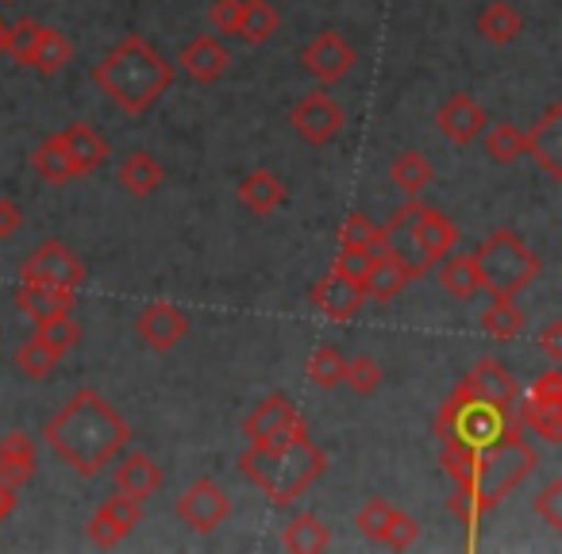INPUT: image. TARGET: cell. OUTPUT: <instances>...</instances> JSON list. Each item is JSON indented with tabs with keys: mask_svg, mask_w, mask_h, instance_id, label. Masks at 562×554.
I'll list each match as a JSON object with an SVG mask.
<instances>
[{
	"mask_svg": "<svg viewBox=\"0 0 562 554\" xmlns=\"http://www.w3.org/2000/svg\"><path fill=\"white\" fill-rule=\"evenodd\" d=\"M439 285L451 293L454 301H474L477 293V270H474V255H447L439 265Z\"/></svg>",
	"mask_w": 562,
	"mask_h": 554,
	"instance_id": "cell-33",
	"label": "cell"
},
{
	"mask_svg": "<svg viewBox=\"0 0 562 554\" xmlns=\"http://www.w3.org/2000/svg\"><path fill=\"white\" fill-rule=\"evenodd\" d=\"M239 470L273 505H293L328 474V454L313 443L308 423H297L270 443H250L239 454Z\"/></svg>",
	"mask_w": 562,
	"mask_h": 554,
	"instance_id": "cell-2",
	"label": "cell"
},
{
	"mask_svg": "<svg viewBox=\"0 0 562 554\" xmlns=\"http://www.w3.org/2000/svg\"><path fill=\"white\" fill-rule=\"evenodd\" d=\"M416 539H420V523H416V516L397 512V508H393L390 523H385V531H382V543L390 546V551H408Z\"/></svg>",
	"mask_w": 562,
	"mask_h": 554,
	"instance_id": "cell-46",
	"label": "cell"
},
{
	"mask_svg": "<svg viewBox=\"0 0 562 554\" xmlns=\"http://www.w3.org/2000/svg\"><path fill=\"white\" fill-rule=\"evenodd\" d=\"M139 523H143V500H132V497H124V493H116V497H109L93 512V520H89V539H93L97 546H104V551H112V546L124 543Z\"/></svg>",
	"mask_w": 562,
	"mask_h": 554,
	"instance_id": "cell-13",
	"label": "cell"
},
{
	"mask_svg": "<svg viewBox=\"0 0 562 554\" xmlns=\"http://www.w3.org/2000/svg\"><path fill=\"white\" fill-rule=\"evenodd\" d=\"M12 512H16V489H12V485L0 482V523L9 520Z\"/></svg>",
	"mask_w": 562,
	"mask_h": 554,
	"instance_id": "cell-53",
	"label": "cell"
},
{
	"mask_svg": "<svg viewBox=\"0 0 562 554\" xmlns=\"http://www.w3.org/2000/svg\"><path fill=\"white\" fill-rule=\"evenodd\" d=\"M539 347H543L547 359H551L554 366H559V362H562V320H551V324H547L543 336H539Z\"/></svg>",
	"mask_w": 562,
	"mask_h": 554,
	"instance_id": "cell-52",
	"label": "cell"
},
{
	"mask_svg": "<svg viewBox=\"0 0 562 554\" xmlns=\"http://www.w3.org/2000/svg\"><path fill=\"white\" fill-rule=\"evenodd\" d=\"M35 443L24 431H9L0 439V482L12 485V489H24L35 482Z\"/></svg>",
	"mask_w": 562,
	"mask_h": 554,
	"instance_id": "cell-22",
	"label": "cell"
},
{
	"mask_svg": "<svg viewBox=\"0 0 562 554\" xmlns=\"http://www.w3.org/2000/svg\"><path fill=\"white\" fill-rule=\"evenodd\" d=\"M485 124H490V116H485V109L470 93L447 97L436 112V127L454 143V147H470L474 139H482Z\"/></svg>",
	"mask_w": 562,
	"mask_h": 554,
	"instance_id": "cell-16",
	"label": "cell"
},
{
	"mask_svg": "<svg viewBox=\"0 0 562 554\" xmlns=\"http://www.w3.org/2000/svg\"><path fill=\"white\" fill-rule=\"evenodd\" d=\"M173 512H178V520L186 523V528H193L196 535H212V531L224 528V520L232 516V497H227L212 477H201V482H193L181 493Z\"/></svg>",
	"mask_w": 562,
	"mask_h": 554,
	"instance_id": "cell-9",
	"label": "cell"
},
{
	"mask_svg": "<svg viewBox=\"0 0 562 554\" xmlns=\"http://www.w3.org/2000/svg\"><path fill=\"white\" fill-rule=\"evenodd\" d=\"M459 389L467 393V397L501 408V412H513L516 397L524 393L513 370H508L505 362H497V359H477L474 366H470V374L459 382Z\"/></svg>",
	"mask_w": 562,
	"mask_h": 554,
	"instance_id": "cell-12",
	"label": "cell"
},
{
	"mask_svg": "<svg viewBox=\"0 0 562 554\" xmlns=\"http://www.w3.org/2000/svg\"><path fill=\"white\" fill-rule=\"evenodd\" d=\"M0 4H16V0H0Z\"/></svg>",
	"mask_w": 562,
	"mask_h": 554,
	"instance_id": "cell-55",
	"label": "cell"
},
{
	"mask_svg": "<svg viewBox=\"0 0 562 554\" xmlns=\"http://www.w3.org/2000/svg\"><path fill=\"white\" fill-rule=\"evenodd\" d=\"M35 331H40V336L47 339V343L55 347V351H63V354H70L74 347L81 343V324L74 320L70 313H66V316H55V320H47V324H40Z\"/></svg>",
	"mask_w": 562,
	"mask_h": 554,
	"instance_id": "cell-43",
	"label": "cell"
},
{
	"mask_svg": "<svg viewBox=\"0 0 562 554\" xmlns=\"http://www.w3.org/2000/svg\"><path fill=\"white\" fill-rule=\"evenodd\" d=\"M482 331L497 343H513L524 331V313L516 308V301H493L482 316Z\"/></svg>",
	"mask_w": 562,
	"mask_h": 554,
	"instance_id": "cell-38",
	"label": "cell"
},
{
	"mask_svg": "<svg viewBox=\"0 0 562 554\" xmlns=\"http://www.w3.org/2000/svg\"><path fill=\"white\" fill-rule=\"evenodd\" d=\"M58 143H63V150L70 155L78 178L101 170V166L109 162V155H112L109 139H104L93 124H81V120H78V124H70V127H63V132H58Z\"/></svg>",
	"mask_w": 562,
	"mask_h": 554,
	"instance_id": "cell-21",
	"label": "cell"
},
{
	"mask_svg": "<svg viewBox=\"0 0 562 554\" xmlns=\"http://www.w3.org/2000/svg\"><path fill=\"white\" fill-rule=\"evenodd\" d=\"M378 242V224L367 212H351L339 227V247H359V250H374Z\"/></svg>",
	"mask_w": 562,
	"mask_h": 554,
	"instance_id": "cell-44",
	"label": "cell"
},
{
	"mask_svg": "<svg viewBox=\"0 0 562 554\" xmlns=\"http://www.w3.org/2000/svg\"><path fill=\"white\" fill-rule=\"evenodd\" d=\"M290 124L297 127V135L305 143H313V147H328V143L344 132L347 112H344V104H339L336 97L324 93V89H316V93L301 97V101L293 104Z\"/></svg>",
	"mask_w": 562,
	"mask_h": 554,
	"instance_id": "cell-10",
	"label": "cell"
},
{
	"mask_svg": "<svg viewBox=\"0 0 562 554\" xmlns=\"http://www.w3.org/2000/svg\"><path fill=\"white\" fill-rule=\"evenodd\" d=\"M20 227H24V208H20L16 201H4V196H0V239L16 235Z\"/></svg>",
	"mask_w": 562,
	"mask_h": 554,
	"instance_id": "cell-51",
	"label": "cell"
},
{
	"mask_svg": "<svg viewBox=\"0 0 562 554\" xmlns=\"http://www.w3.org/2000/svg\"><path fill=\"white\" fill-rule=\"evenodd\" d=\"M370 258H374V250H359V247H339L336 262H331V273H339V278H355V282H362L370 270Z\"/></svg>",
	"mask_w": 562,
	"mask_h": 554,
	"instance_id": "cell-47",
	"label": "cell"
},
{
	"mask_svg": "<svg viewBox=\"0 0 562 554\" xmlns=\"http://www.w3.org/2000/svg\"><path fill=\"white\" fill-rule=\"evenodd\" d=\"M281 543H285V551L316 554L331 546V531L324 528V520L316 512H297L285 523V531H281Z\"/></svg>",
	"mask_w": 562,
	"mask_h": 554,
	"instance_id": "cell-28",
	"label": "cell"
},
{
	"mask_svg": "<svg viewBox=\"0 0 562 554\" xmlns=\"http://www.w3.org/2000/svg\"><path fill=\"white\" fill-rule=\"evenodd\" d=\"M474 270L482 293L493 301H516L543 273V262L513 227H497L474 250Z\"/></svg>",
	"mask_w": 562,
	"mask_h": 554,
	"instance_id": "cell-5",
	"label": "cell"
},
{
	"mask_svg": "<svg viewBox=\"0 0 562 554\" xmlns=\"http://www.w3.org/2000/svg\"><path fill=\"white\" fill-rule=\"evenodd\" d=\"M474 454H477V446L462 443V439H443L439 459H443V470L454 477L459 489H470V482H474Z\"/></svg>",
	"mask_w": 562,
	"mask_h": 554,
	"instance_id": "cell-41",
	"label": "cell"
},
{
	"mask_svg": "<svg viewBox=\"0 0 562 554\" xmlns=\"http://www.w3.org/2000/svg\"><path fill=\"white\" fill-rule=\"evenodd\" d=\"M40 35H43V24H35L32 16L16 20V24L4 32V50H9V58H16L20 66H32L35 47H40Z\"/></svg>",
	"mask_w": 562,
	"mask_h": 554,
	"instance_id": "cell-40",
	"label": "cell"
},
{
	"mask_svg": "<svg viewBox=\"0 0 562 554\" xmlns=\"http://www.w3.org/2000/svg\"><path fill=\"white\" fill-rule=\"evenodd\" d=\"M32 166L43 181H50V185H70V181L78 178L70 155H66L63 143H58V135H50L47 143H40V147L32 150Z\"/></svg>",
	"mask_w": 562,
	"mask_h": 554,
	"instance_id": "cell-34",
	"label": "cell"
},
{
	"mask_svg": "<svg viewBox=\"0 0 562 554\" xmlns=\"http://www.w3.org/2000/svg\"><path fill=\"white\" fill-rule=\"evenodd\" d=\"M420 208H424V204L413 196L405 208H397L382 227H378V242H374V255L393 258V262H397L401 270L408 273V282H416V278L431 273V265H436L428 258V250L420 247V235H416V219H420Z\"/></svg>",
	"mask_w": 562,
	"mask_h": 554,
	"instance_id": "cell-7",
	"label": "cell"
},
{
	"mask_svg": "<svg viewBox=\"0 0 562 554\" xmlns=\"http://www.w3.org/2000/svg\"><path fill=\"white\" fill-rule=\"evenodd\" d=\"M70 58H74L70 39H66V35L58 32V27H43L40 47H35V63H32V70H40L43 78H55V74H63L66 66H70Z\"/></svg>",
	"mask_w": 562,
	"mask_h": 554,
	"instance_id": "cell-36",
	"label": "cell"
},
{
	"mask_svg": "<svg viewBox=\"0 0 562 554\" xmlns=\"http://www.w3.org/2000/svg\"><path fill=\"white\" fill-rule=\"evenodd\" d=\"M239 9L243 0H212L209 4V24L216 35H235L239 32Z\"/></svg>",
	"mask_w": 562,
	"mask_h": 554,
	"instance_id": "cell-48",
	"label": "cell"
},
{
	"mask_svg": "<svg viewBox=\"0 0 562 554\" xmlns=\"http://www.w3.org/2000/svg\"><path fill=\"white\" fill-rule=\"evenodd\" d=\"M344 382L351 385V389L359 393V397H370V393L382 389L385 374H382V366H378V359H370V354H359V359L347 362Z\"/></svg>",
	"mask_w": 562,
	"mask_h": 554,
	"instance_id": "cell-42",
	"label": "cell"
},
{
	"mask_svg": "<svg viewBox=\"0 0 562 554\" xmlns=\"http://www.w3.org/2000/svg\"><path fill=\"white\" fill-rule=\"evenodd\" d=\"M344 370H347V359L339 354V347L324 343L313 351V359H308V382L316 385V389H336V385H344Z\"/></svg>",
	"mask_w": 562,
	"mask_h": 554,
	"instance_id": "cell-39",
	"label": "cell"
},
{
	"mask_svg": "<svg viewBox=\"0 0 562 554\" xmlns=\"http://www.w3.org/2000/svg\"><path fill=\"white\" fill-rule=\"evenodd\" d=\"M301 66H305L321 86H339V81L351 78V70L359 66V50H355L339 32H321L305 47Z\"/></svg>",
	"mask_w": 562,
	"mask_h": 554,
	"instance_id": "cell-11",
	"label": "cell"
},
{
	"mask_svg": "<svg viewBox=\"0 0 562 554\" xmlns=\"http://www.w3.org/2000/svg\"><path fill=\"white\" fill-rule=\"evenodd\" d=\"M135 331H139V339L150 347V351H173V347L181 343V339L189 336V316L181 313L178 305H170V301H155V305H147L139 313V320H135Z\"/></svg>",
	"mask_w": 562,
	"mask_h": 554,
	"instance_id": "cell-15",
	"label": "cell"
},
{
	"mask_svg": "<svg viewBox=\"0 0 562 554\" xmlns=\"http://www.w3.org/2000/svg\"><path fill=\"white\" fill-rule=\"evenodd\" d=\"M531 400H562V374L559 370H547L543 377H536L528 389Z\"/></svg>",
	"mask_w": 562,
	"mask_h": 554,
	"instance_id": "cell-50",
	"label": "cell"
},
{
	"mask_svg": "<svg viewBox=\"0 0 562 554\" xmlns=\"http://www.w3.org/2000/svg\"><path fill=\"white\" fill-rule=\"evenodd\" d=\"M297 423H305L297 405L285 393H270V397H262L250 408V416L243 420V436H247V443H270V439L293 431Z\"/></svg>",
	"mask_w": 562,
	"mask_h": 554,
	"instance_id": "cell-14",
	"label": "cell"
},
{
	"mask_svg": "<svg viewBox=\"0 0 562 554\" xmlns=\"http://www.w3.org/2000/svg\"><path fill=\"white\" fill-rule=\"evenodd\" d=\"M393 516V505L385 497H370L367 505L359 508V516H355V528L362 531L367 539H374V543H382V531L385 523H390Z\"/></svg>",
	"mask_w": 562,
	"mask_h": 554,
	"instance_id": "cell-45",
	"label": "cell"
},
{
	"mask_svg": "<svg viewBox=\"0 0 562 554\" xmlns=\"http://www.w3.org/2000/svg\"><path fill=\"white\" fill-rule=\"evenodd\" d=\"M431 428H436L439 443H443V439H462V443H470V446H485L505 428H520V423H516V412H501V408H493V405H485V400H474L462 389H454L451 397L439 405V416Z\"/></svg>",
	"mask_w": 562,
	"mask_h": 554,
	"instance_id": "cell-6",
	"label": "cell"
},
{
	"mask_svg": "<svg viewBox=\"0 0 562 554\" xmlns=\"http://www.w3.org/2000/svg\"><path fill=\"white\" fill-rule=\"evenodd\" d=\"M281 27V16L278 9H273L270 0H243L239 9V39L250 43V47H262V43H270L273 35H278Z\"/></svg>",
	"mask_w": 562,
	"mask_h": 554,
	"instance_id": "cell-29",
	"label": "cell"
},
{
	"mask_svg": "<svg viewBox=\"0 0 562 554\" xmlns=\"http://www.w3.org/2000/svg\"><path fill=\"white\" fill-rule=\"evenodd\" d=\"M112 482H116V493L132 500H150L158 489H162V466L150 459L147 451H120L116 454V470H112Z\"/></svg>",
	"mask_w": 562,
	"mask_h": 554,
	"instance_id": "cell-17",
	"label": "cell"
},
{
	"mask_svg": "<svg viewBox=\"0 0 562 554\" xmlns=\"http://www.w3.org/2000/svg\"><path fill=\"white\" fill-rule=\"evenodd\" d=\"M43 439L74 474L89 482L101 477V470L112 466L116 454L132 443V423L116 412V405L86 385L50 416Z\"/></svg>",
	"mask_w": 562,
	"mask_h": 554,
	"instance_id": "cell-1",
	"label": "cell"
},
{
	"mask_svg": "<svg viewBox=\"0 0 562 554\" xmlns=\"http://www.w3.org/2000/svg\"><path fill=\"white\" fill-rule=\"evenodd\" d=\"M524 155L536 158L551 181H562V104H551L531 135H524Z\"/></svg>",
	"mask_w": 562,
	"mask_h": 554,
	"instance_id": "cell-20",
	"label": "cell"
},
{
	"mask_svg": "<svg viewBox=\"0 0 562 554\" xmlns=\"http://www.w3.org/2000/svg\"><path fill=\"white\" fill-rule=\"evenodd\" d=\"M285 181L278 178V173L270 170H255L247 173V178L239 181V201L247 212H255V216H273V212L285 204Z\"/></svg>",
	"mask_w": 562,
	"mask_h": 554,
	"instance_id": "cell-24",
	"label": "cell"
},
{
	"mask_svg": "<svg viewBox=\"0 0 562 554\" xmlns=\"http://www.w3.org/2000/svg\"><path fill=\"white\" fill-rule=\"evenodd\" d=\"M313 305H316V313H324L328 320L347 324L362 313V305H367V290H362V282H355V278L328 273L324 282L313 285Z\"/></svg>",
	"mask_w": 562,
	"mask_h": 554,
	"instance_id": "cell-18",
	"label": "cell"
},
{
	"mask_svg": "<svg viewBox=\"0 0 562 554\" xmlns=\"http://www.w3.org/2000/svg\"><path fill=\"white\" fill-rule=\"evenodd\" d=\"M178 66L189 81H196V86H216V81L227 74V66H232V55H227V47L216 39V35H196L193 43L181 47Z\"/></svg>",
	"mask_w": 562,
	"mask_h": 554,
	"instance_id": "cell-19",
	"label": "cell"
},
{
	"mask_svg": "<svg viewBox=\"0 0 562 554\" xmlns=\"http://www.w3.org/2000/svg\"><path fill=\"white\" fill-rule=\"evenodd\" d=\"M4 32H9V24L0 20V55H4Z\"/></svg>",
	"mask_w": 562,
	"mask_h": 554,
	"instance_id": "cell-54",
	"label": "cell"
},
{
	"mask_svg": "<svg viewBox=\"0 0 562 554\" xmlns=\"http://www.w3.org/2000/svg\"><path fill=\"white\" fill-rule=\"evenodd\" d=\"M20 282H32V285H50V290H66V293H78L81 285L89 282V270L63 239H47L24 258L20 265Z\"/></svg>",
	"mask_w": 562,
	"mask_h": 554,
	"instance_id": "cell-8",
	"label": "cell"
},
{
	"mask_svg": "<svg viewBox=\"0 0 562 554\" xmlns=\"http://www.w3.org/2000/svg\"><path fill=\"white\" fill-rule=\"evenodd\" d=\"M416 235H420V247L428 250L431 262H439V258H447L454 247H459V227H454V219L443 216L439 208H420Z\"/></svg>",
	"mask_w": 562,
	"mask_h": 554,
	"instance_id": "cell-26",
	"label": "cell"
},
{
	"mask_svg": "<svg viewBox=\"0 0 562 554\" xmlns=\"http://www.w3.org/2000/svg\"><path fill=\"white\" fill-rule=\"evenodd\" d=\"M16 308L27 316V320L40 328V324L55 320V316L74 313V293L66 290H50V285H32V282H20L16 290Z\"/></svg>",
	"mask_w": 562,
	"mask_h": 554,
	"instance_id": "cell-23",
	"label": "cell"
},
{
	"mask_svg": "<svg viewBox=\"0 0 562 554\" xmlns=\"http://www.w3.org/2000/svg\"><path fill=\"white\" fill-rule=\"evenodd\" d=\"M539 466L536 446L524 439L520 428H505L497 439H490L485 446H477L474 454V482H470L467 493H474L477 508L482 512H493L531 470Z\"/></svg>",
	"mask_w": 562,
	"mask_h": 554,
	"instance_id": "cell-4",
	"label": "cell"
},
{
	"mask_svg": "<svg viewBox=\"0 0 562 554\" xmlns=\"http://www.w3.org/2000/svg\"><path fill=\"white\" fill-rule=\"evenodd\" d=\"M520 32H524V16L516 12V4H508V0H490V4L477 12V35L497 43V47L513 43Z\"/></svg>",
	"mask_w": 562,
	"mask_h": 554,
	"instance_id": "cell-27",
	"label": "cell"
},
{
	"mask_svg": "<svg viewBox=\"0 0 562 554\" xmlns=\"http://www.w3.org/2000/svg\"><path fill=\"white\" fill-rule=\"evenodd\" d=\"M431 162L420 155V150H405V155H397L393 158V166H390V181H393V189H401V193L413 201V196H420L424 189L431 185Z\"/></svg>",
	"mask_w": 562,
	"mask_h": 554,
	"instance_id": "cell-31",
	"label": "cell"
},
{
	"mask_svg": "<svg viewBox=\"0 0 562 554\" xmlns=\"http://www.w3.org/2000/svg\"><path fill=\"white\" fill-rule=\"evenodd\" d=\"M485 155L501 166H513L516 158H524V132L513 120H501V124H485Z\"/></svg>",
	"mask_w": 562,
	"mask_h": 554,
	"instance_id": "cell-37",
	"label": "cell"
},
{
	"mask_svg": "<svg viewBox=\"0 0 562 554\" xmlns=\"http://www.w3.org/2000/svg\"><path fill=\"white\" fill-rule=\"evenodd\" d=\"M536 516H543L551 528H562V477L543 485V493L536 497Z\"/></svg>",
	"mask_w": 562,
	"mask_h": 554,
	"instance_id": "cell-49",
	"label": "cell"
},
{
	"mask_svg": "<svg viewBox=\"0 0 562 554\" xmlns=\"http://www.w3.org/2000/svg\"><path fill=\"white\" fill-rule=\"evenodd\" d=\"M408 285V273L401 270L393 258H385V255H374L370 258V270H367V278H362V290H367V301H393V297H401V290Z\"/></svg>",
	"mask_w": 562,
	"mask_h": 554,
	"instance_id": "cell-30",
	"label": "cell"
},
{
	"mask_svg": "<svg viewBox=\"0 0 562 554\" xmlns=\"http://www.w3.org/2000/svg\"><path fill=\"white\" fill-rule=\"evenodd\" d=\"M173 63H166L162 50L150 47L143 35H124L109 55L101 58V66H93V81L104 97H112L116 109H124L127 116H143L150 112L162 93H170Z\"/></svg>",
	"mask_w": 562,
	"mask_h": 554,
	"instance_id": "cell-3",
	"label": "cell"
},
{
	"mask_svg": "<svg viewBox=\"0 0 562 554\" xmlns=\"http://www.w3.org/2000/svg\"><path fill=\"white\" fill-rule=\"evenodd\" d=\"M58 362H63V351H55V347H50L47 339L40 336V331H35L27 343H20V351H16V370L24 377H32V382L55 374Z\"/></svg>",
	"mask_w": 562,
	"mask_h": 554,
	"instance_id": "cell-35",
	"label": "cell"
},
{
	"mask_svg": "<svg viewBox=\"0 0 562 554\" xmlns=\"http://www.w3.org/2000/svg\"><path fill=\"white\" fill-rule=\"evenodd\" d=\"M120 185L132 196L158 193V185H162V166H158L147 150H135V155H127L124 162H120Z\"/></svg>",
	"mask_w": 562,
	"mask_h": 554,
	"instance_id": "cell-32",
	"label": "cell"
},
{
	"mask_svg": "<svg viewBox=\"0 0 562 554\" xmlns=\"http://www.w3.org/2000/svg\"><path fill=\"white\" fill-rule=\"evenodd\" d=\"M513 412H516V423H520L524 431L531 428L543 443H559L562 439V400H531L520 393Z\"/></svg>",
	"mask_w": 562,
	"mask_h": 554,
	"instance_id": "cell-25",
	"label": "cell"
}]
</instances>
